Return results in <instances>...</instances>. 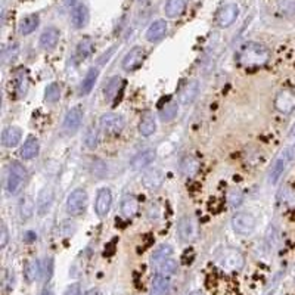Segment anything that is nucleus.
I'll list each match as a JSON object with an SVG mask.
<instances>
[{
	"label": "nucleus",
	"mask_w": 295,
	"mask_h": 295,
	"mask_svg": "<svg viewBox=\"0 0 295 295\" xmlns=\"http://www.w3.org/2000/svg\"><path fill=\"white\" fill-rule=\"evenodd\" d=\"M269 58H270V53L266 46L260 43L250 42L240 47L238 61L245 68H258V67L266 65Z\"/></svg>",
	"instance_id": "1"
},
{
	"label": "nucleus",
	"mask_w": 295,
	"mask_h": 295,
	"mask_svg": "<svg viewBox=\"0 0 295 295\" xmlns=\"http://www.w3.org/2000/svg\"><path fill=\"white\" fill-rule=\"evenodd\" d=\"M25 182H27V169L21 163L12 161L9 164V170H8L6 192L9 195H16L18 192H21Z\"/></svg>",
	"instance_id": "2"
},
{
	"label": "nucleus",
	"mask_w": 295,
	"mask_h": 295,
	"mask_svg": "<svg viewBox=\"0 0 295 295\" xmlns=\"http://www.w3.org/2000/svg\"><path fill=\"white\" fill-rule=\"evenodd\" d=\"M217 263L227 272H239L245 266V255L236 248H225L217 255Z\"/></svg>",
	"instance_id": "3"
},
{
	"label": "nucleus",
	"mask_w": 295,
	"mask_h": 295,
	"mask_svg": "<svg viewBox=\"0 0 295 295\" xmlns=\"http://www.w3.org/2000/svg\"><path fill=\"white\" fill-rule=\"evenodd\" d=\"M99 126H100V130L105 135L118 136L126 127V120L121 114L106 113L99 118Z\"/></svg>",
	"instance_id": "4"
},
{
	"label": "nucleus",
	"mask_w": 295,
	"mask_h": 295,
	"mask_svg": "<svg viewBox=\"0 0 295 295\" xmlns=\"http://www.w3.org/2000/svg\"><path fill=\"white\" fill-rule=\"evenodd\" d=\"M230 223H232V229L235 233H238L240 236H248L255 230L257 220L250 212H236L232 217Z\"/></svg>",
	"instance_id": "5"
},
{
	"label": "nucleus",
	"mask_w": 295,
	"mask_h": 295,
	"mask_svg": "<svg viewBox=\"0 0 295 295\" xmlns=\"http://www.w3.org/2000/svg\"><path fill=\"white\" fill-rule=\"evenodd\" d=\"M87 207V192L83 187H77L67 199V212L70 216H80Z\"/></svg>",
	"instance_id": "6"
},
{
	"label": "nucleus",
	"mask_w": 295,
	"mask_h": 295,
	"mask_svg": "<svg viewBox=\"0 0 295 295\" xmlns=\"http://www.w3.org/2000/svg\"><path fill=\"white\" fill-rule=\"evenodd\" d=\"M177 232L183 242H192L198 236V225L194 217L184 216L177 223Z\"/></svg>",
	"instance_id": "7"
},
{
	"label": "nucleus",
	"mask_w": 295,
	"mask_h": 295,
	"mask_svg": "<svg viewBox=\"0 0 295 295\" xmlns=\"http://www.w3.org/2000/svg\"><path fill=\"white\" fill-rule=\"evenodd\" d=\"M113 207V194L110 187H102L99 189L98 195H96V201H95V211L98 214V217L103 219L108 216V212Z\"/></svg>",
	"instance_id": "8"
},
{
	"label": "nucleus",
	"mask_w": 295,
	"mask_h": 295,
	"mask_svg": "<svg viewBox=\"0 0 295 295\" xmlns=\"http://www.w3.org/2000/svg\"><path fill=\"white\" fill-rule=\"evenodd\" d=\"M85 117V111L82 106H74L67 113L65 118H64V130L68 135H74L80 127H82V121Z\"/></svg>",
	"instance_id": "9"
},
{
	"label": "nucleus",
	"mask_w": 295,
	"mask_h": 295,
	"mask_svg": "<svg viewBox=\"0 0 295 295\" xmlns=\"http://www.w3.org/2000/svg\"><path fill=\"white\" fill-rule=\"evenodd\" d=\"M239 15V8L236 3H227L225 6H222L217 12V24L222 29H227L230 27Z\"/></svg>",
	"instance_id": "10"
},
{
	"label": "nucleus",
	"mask_w": 295,
	"mask_h": 295,
	"mask_svg": "<svg viewBox=\"0 0 295 295\" xmlns=\"http://www.w3.org/2000/svg\"><path fill=\"white\" fill-rule=\"evenodd\" d=\"M53 198H55V194L50 186H44L39 192L37 201H36V211L40 217H44L50 211L53 205Z\"/></svg>",
	"instance_id": "11"
},
{
	"label": "nucleus",
	"mask_w": 295,
	"mask_h": 295,
	"mask_svg": "<svg viewBox=\"0 0 295 295\" xmlns=\"http://www.w3.org/2000/svg\"><path fill=\"white\" fill-rule=\"evenodd\" d=\"M145 61V49L141 46H135L127 52V55L121 62V67L124 71H135L138 70Z\"/></svg>",
	"instance_id": "12"
},
{
	"label": "nucleus",
	"mask_w": 295,
	"mask_h": 295,
	"mask_svg": "<svg viewBox=\"0 0 295 295\" xmlns=\"http://www.w3.org/2000/svg\"><path fill=\"white\" fill-rule=\"evenodd\" d=\"M166 180V174L164 171L158 167L149 169L145 171L143 177H142V184L148 189V191H156L163 186V183Z\"/></svg>",
	"instance_id": "13"
},
{
	"label": "nucleus",
	"mask_w": 295,
	"mask_h": 295,
	"mask_svg": "<svg viewBox=\"0 0 295 295\" xmlns=\"http://www.w3.org/2000/svg\"><path fill=\"white\" fill-rule=\"evenodd\" d=\"M292 159H294V158H292V155L289 154V151H288V149H285V151L281 154V156H279V158H276L275 164L272 166L270 174H269V180H270L272 184L278 183V180L281 179V176L283 174L285 169H286L288 163H289V161H292Z\"/></svg>",
	"instance_id": "14"
},
{
	"label": "nucleus",
	"mask_w": 295,
	"mask_h": 295,
	"mask_svg": "<svg viewBox=\"0 0 295 295\" xmlns=\"http://www.w3.org/2000/svg\"><path fill=\"white\" fill-rule=\"evenodd\" d=\"M275 108L282 114L292 113L295 110V93L291 90H281L275 99Z\"/></svg>",
	"instance_id": "15"
},
{
	"label": "nucleus",
	"mask_w": 295,
	"mask_h": 295,
	"mask_svg": "<svg viewBox=\"0 0 295 295\" xmlns=\"http://www.w3.org/2000/svg\"><path fill=\"white\" fill-rule=\"evenodd\" d=\"M166 34H167V22L164 19H156L148 27L145 36L149 43H156L163 40Z\"/></svg>",
	"instance_id": "16"
},
{
	"label": "nucleus",
	"mask_w": 295,
	"mask_h": 295,
	"mask_svg": "<svg viewBox=\"0 0 295 295\" xmlns=\"http://www.w3.org/2000/svg\"><path fill=\"white\" fill-rule=\"evenodd\" d=\"M22 139V130L16 126H8L2 133V145L5 148H15Z\"/></svg>",
	"instance_id": "17"
},
{
	"label": "nucleus",
	"mask_w": 295,
	"mask_h": 295,
	"mask_svg": "<svg viewBox=\"0 0 295 295\" xmlns=\"http://www.w3.org/2000/svg\"><path fill=\"white\" fill-rule=\"evenodd\" d=\"M59 37H61V31L55 29V27H49L42 33L39 43H40V46L44 50H52V49L57 47Z\"/></svg>",
	"instance_id": "18"
},
{
	"label": "nucleus",
	"mask_w": 295,
	"mask_h": 295,
	"mask_svg": "<svg viewBox=\"0 0 295 295\" xmlns=\"http://www.w3.org/2000/svg\"><path fill=\"white\" fill-rule=\"evenodd\" d=\"M155 151L154 149H146L142 151L139 154H136L133 156V159L130 161V166L133 170H142L146 169L148 166H151L155 159Z\"/></svg>",
	"instance_id": "19"
},
{
	"label": "nucleus",
	"mask_w": 295,
	"mask_h": 295,
	"mask_svg": "<svg viewBox=\"0 0 295 295\" xmlns=\"http://www.w3.org/2000/svg\"><path fill=\"white\" fill-rule=\"evenodd\" d=\"M71 22L74 25V29L80 30L85 29L89 22V11L85 5H75L72 8V12H71Z\"/></svg>",
	"instance_id": "20"
},
{
	"label": "nucleus",
	"mask_w": 295,
	"mask_h": 295,
	"mask_svg": "<svg viewBox=\"0 0 295 295\" xmlns=\"http://www.w3.org/2000/svg\"><path fill=\"white\" fill-rule=\"evenodd\" d=\"M199 167H201V163L194 155H186L180 161V171L184 177H194L199 171Z\"/></svg>",
	"instance_id": "21"
},
{
	"label": "nucleus",
	"mask_w": 295,
	"mask_h": 295,
	"mask_svg": "<svg viewBox=\"0 0 295 295\" xmlns=\"http://www.w3.org/2000/svg\"><path fill=\"white\" fill-rule=\"evenodd\" d=\"M39 152H40V143L36 138L30 136V138H27V141L24 142V145L21 146L19 155L24 159H33L39 155Z\"/></svg>",
	"instance_id": "22"
},
{
	"label": "nucleus",
	"mask_w": 295,
	"mask_h": 295,
	"mask_svg": "<svg viewBox=\"0 0 295 295\" xmlns=\"http://www.w3.org/2000/svg\"><path fill=\"white\" fill-rule=\"evenodd\" d=\"M139 212V201L135 195H126L121 199V214L127 219H133Z\"/></svg>",
	"instance_id": "23"
},
{
	"label": "nucleus",
	"mask_w": 295,
	"mask_h": 295,
	"mask_svg": "<svg viewBox=\"0 0 295 295\" xmlns=\"http://www.w3.org/2000/svg\"><path fill=\"white\" fill-rule=\"evenodd\" d=\"M198 93H199V82L198 80H191L182 89L180 102H182L183 105H189V103H192L197 99Z\"/></svg>",
	"instance_id": "24"
},
{
	"label": "nucleus",
	"mask_w": 295,
	"mask_h": 295,
	"mask_svg": "<svg viewBox=\"0 0 295 295\" xmlns=\"http://www.w3.org/2000/svg\"><path fill=\"white\" fill-rule=\"evenodd\" d=\"M15 92H16V96L18 98H22L25 93H27V90H29V74H27V71L25 70H19L16 72V75H15Z\"/></svg>",
	"instance_id": "25"
},
{
	"label": "nucleus",
	"mask_w": 295,
	"mask_h": 295,
	"mask_svg": "<svg viewBox=\"0 0 295 295\" xmlns=\"http://www.w3.org/2000/svg\"><path fill=\"white\" fill-rule=\"evenodd\" d=\"M99 78V68L98 67H92L90 70L87 71V74L85 75L83 82H82V95H89L93 87L96 85Z\"/></svg>",
	"instance_id": "26"
},
{
	"label": "nucleus",
	"mask_w": 295,
	"mask_h": 295,
	"mask_svg": "<svg viewBox=\"0 0 295 295\" xmlns=\"http://www.w3.org/2000/svg\"><path fill=\"white\" fill-rule=\"evenodd\" d=\"M39 24H40L39 15H29V16H25V18L19 22V33H21L22 36H29V34L34 33V31L37 30Z\"/></svg>",
	"instance_id": "27"
},
{
	"label": "nucleus",
	"mask_w": 295,
	"mask_h": 295,
	"mask_svg": "<svg viewBox=\"0 0 295 295\" xmlns=\"http://www.w3.org/2000/svg\"><path fill=\"white\" fill-rule=\"evenodd\" d=\"M43 273V267L40 264V261L37 258H33L27 261L25 269H24V275H25V279L29 282L37 281L40 278V275Z\"/></svg>",
	"instance_id": "28"
},
{
	"label": "nucleus",
	"mask_w": 295,
	"mask_h": 295,
	"mask_svg": "<svg viewBox=\"0 0 295 295\" xmlns=\"http://www.w3.org/2000/svg\"><path fill=\"white\" fill-rule=\"evenodd\" d=\"M186 9V2L184 0H167L164 6V12L169 18H179L182 16Z\"/></svg>",
	"instance_id": "29"
},
{
	"label": "nucleus",
	"mask_w": 295,
	"mask_h": 295,
	"mask_svg": "<svg viewBox=\"0 0 295 295\" xmlns=\"http://www.w3.org/2000/svg\"><path fill=\"white\" fill-rule=\"evenodd\" d=\"M95 50V43L90 37H85L83 40H80V43L77 44V50H75V55L78 61H85L90 57Z\"/></svg>",
	"instance_id": "30"
},
{
	"label": "nucleus",
	"mask_w": 295,
	"mask_h": 295,
	"mask_svg": "<svg viewBox=\"0 0 295 295\" xmlns=\"http://www.w3.org/2000/svg\"><path fill=\"white\" fill-rule=\"evenodd\" d=\"M36 210V204L33 201V198L30 195H24L19 201V214H21V219L22 220H30L34 214Z\"/></svg>",
	"instance_id": "31"
},
{
	"label": "nucleus",
	"mask_w": 295,
	"mask_h": 295,
	"mask_svg": "<svg viewBox=\"0 0 295 295\" xmlns=\"http://www.w3.org/2000/svg\"><path fill=\"white\" fill-rule=\"evenodd\" d=\"M170 291V279L166 276L156 275L152 281L151 295H167Z\"/></svg>",
	"instance_id": "32"
},
{
	"label": "nucleus",
	"mask_w": 295,
	"mask_h": 295,
	"mask_svg": "<svg viewBox=\"0 0 295 295\" xmlns=\"http://www.w3.org/2000/svg\"><path fill=\"white\" fill-rule=\"evenodd\" d=\"M179 113V106L176 102L170 100L169 103H166L161 110H159V120L164 123H170L176 118V115Z\"/></svg>",
	"instance_id": "33"
},
{
	"label": "nucleus",
	"mask_w": 295,
	"mask_h": 295,
	"mask_svg": "<svg viewBox=\"0 0 295 295\" xmlns=\"http://www.w3.org/2000/svg\"><path fill=\"white\" fill-rule=\"evenodd\" d=\"M121 86H123V80H121V77H118V75L111 77V78L108 80L106 86H105V89H103V93H105L106 99L117 98V95H118V92H120Z\"/></svg>",
	"instance_id": "34"
},
{
	"label": "nucleus",
	"mask_w": 295,
	"mask_h": 295,
	"mask_svg": "<svg viewBox=\"0 0 295 295\" xmlns=\"http://www.w3.org/2000/svg\"><path fill=\"white\" fill-rule=\"evenodd\" d=\"M155 130H156V123H155L154 117H151V115L143 117L141 120V123H139V133H141V136L149 138V136L154 135Z\"/></svg>",
	"instance_id": "35"
},
{
	"label": "nucleus",
	"mask_w": 295,
	"mask_h": 295,
	"mask_svg": "<svg viewBox=\"0 0 295 295\" xmlns=\"http://www.w3.org/2000/svg\"><path fill=\"white\" fill-rule=\"evenodd\" d=\"M278 199L282 205H286L289 208H294L295 207V191L289 186H283L278 195Z\"/></svg>",
	"instance_id": "36"
},
{
	"label": "nucleus",
	"mask_w": 295,
	"mask_h": 295,
	"mask_svg": "<svg viewBox=\"0 0 295 295\" xmlns=\"http://www.w3.org/2000/svg\"><path fill=\"white\" fill-rule=\"evenodd\" d=\"M85 145L87 149H90V151H93V149H96L99 145V133H98V128L93 126L87 127V130H86L85 133Z\"/></svg>",
	"instance_id": "37"
},
{
	"label": "nucleus",
	"mask_w": 295,
	"mask_h": 295,
	"mask_svg": "<svg viewBox=\"0 0 295 295\" xmlns=\"http://www.w3.org/2000/svg\"><path fill=\"white\" fill-rule=\"evenodd\" d=\"M173 254V247L169 244H163L159 245L152 254V261L154 263H163L164 260L170 258V255Z\"/></svg>",
	"instance_id": "38"
},
{
	"label": "nucleus",
	"mask_w": 295,
	"mask_h": 295,
	"mask_svg": "<svg viewBox=\"0 0 295 295\" xmlns=\"http://www.w3.org/2000/svg\"><path fill=\"white\" fill-rule=\"evenodd\" d=\"M44 99L49 103H57L61 99V86L58 83H50L44 90Z\"/></svg>",
	"instance_id": "39"
},
{
	"label": "nucleus",
	"mask_w": 295,
	"mask_h": 295,
	"mask_svg": "<svg viewBox=\"0 0 295 295\" xmlns=\"http://www.w3.org/2000/svg\"><path fill=\"white\" fill-rule=\"evenodd\" d=\"M176 272H177V263H176L174 260L167 258V260H164L163 263H159V267H158V275L166 276V278H170V276H173Z\"/></svg>",
	"instance_id": "40"
},
{
	"label": "nucleus",
	"mask_w": 295,
	"mask_h": 295,
	"mask_svg": "<svg viewBox=\"0 0 295 295\" xmlns=\"http://www.w3.org/2000/svg\"><path fill=\"white\" fill-rule=\"evenodd\" d=\"M227 202L230 204V207H239L244 202V194L239 189H232L227 194Z\"/></svg>",
	"instance_id": "41"
},
{
	"label": "nucleus",
	"mask_w": 295,
	"mask_h": 295,
	"mask_svg": "<svg viewBox=\"0 0 295 295\" xmlns=\"http://www.w3.org/2000/svg\"><path fill=\"white\" fill-rule=\"evenodd\" d=\"M92 173H93L95 176H98V177H102V176H105V173H106V166H105L102 161L96 159V161L93 163V170H92Z\"/></svg>",
	"instance_id": "42"
},
{
	"label": "nucleus",
	"mask_w": 295,
	"mask_h": 295,
	"mask_svg": "<svg viewBox=\"0 0 295 295\" xmlns=\"http://www.w3.org/2000/svg\"><path fill=\"white\" fill-rule=\"evenodd\" d=\"M52 273H53V260L52 258H46V261H44V272H43L42 275L44 276L46 281H49L52 278Z\"/></svg>",
	"instance_id": "43"
},
{
	"label": "nucleus",
	"mask_w": 295,
	"mask_h": 295,
	"mask_svg": "<svg viewBox=\"0 0 295 295\" xmlns=\"http://www.w3.org/2000/svg\"><path fill=\"white\" fill-rule=\"evenodd\" d=\"M9 242V233H8V227L5 223H2V229H0V248H5Z\"/></svg>",
	"instance_id": "44"
},
{
	"label": "nucleus",
	"mask_w": 295,
	"mask_h": 295,
	"mask_svg": "<svg viewBox=\"0 0 295 295\" xmlns=\"http://www.w3.org/2000/svg\"><path fill=\"white\" fill-rule=\"evenodd\" d=\"M64 295H82V286H80V283H71L70 286L65 289Z\"/></svg>",
	"instance_id": "45"
},
{
	"label": "nucleus",
	"mask_w": 295,
	"mask_h": 295,
	"mask_svg": "<svg viewBox=\"0 0 295 295\" xmlns=\"http://www.w3.org/2000/svg\"><path fill=\"white\" fill-rule=\"evenodd\" d=\"M36 239H37V235H36V232H33V230H27V232L24 233V242H25V244H33V242H36Z\"/></svg>",
	"instance_id": "46"
},
{
	"label": "nucleus",
	"mask_w": 295,
	"mask_h": 295,
	"mask_svg": "<svg viewBox=\"0 0 295 295\" xmlns=\"http://www.w3.org/2000/svg\"><path fill=\"white\" fill-rule=\"evenodd\" d=\"M85 295H102V291L99 288H92V289L86 291Z\"/></svg>",
	"instance_id": "47"
},
{
	"label": "nucleus",
	"mask_w": 295,
	"mask_h": 295,
	"mask_svg": "<svg viewBox=\"0 0 295 295\" xmlns=\"http://www.w3.org/2000/svg\"><path fill=\"white\" fill-rule=\"evenodd\" d=\"M42 295H55V292H53V288L52 286H44V289L42 291Z\"/></svg>",
	"instance_id": "48"
},
{
	"label": "nucleus",
	"mask_w": 295,
	"mask_h": 295,
	"mask_svg": "<svg viewBox=\"0 0 295 295\" xmlns=\"http://www.w3.org/2000/svg\"><path fill=\"white\" fill-rule=\"evenodd\" d=\"M64 3H65L67 6H74V5L77 3V0H64Z\"/></svg>",
	"instance_id": "49"
},
{
	"label": "nucleus",
	"mask_w": 295,
	"mask_h": 295,
	"mask_svg": "<svg viewBox=\"0 0 295 295\" xmlns=\"http://www.w3.org/2000/svg\"><path fill=\"white\" fill-rule=\"evenodd\" d=\"M189 295H204V294H202L201 291H194V292H191Z\"/></svg>",
	"instance_id": "50"
}]
</instances>
